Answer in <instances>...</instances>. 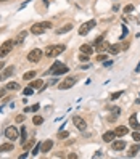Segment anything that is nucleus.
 Masks as SVG:
<instances>
[{
	"label": "nucleus",
	"instance_id": "obj_1",
	"mask_svg": "<svg viewBox=\"0 0 140 159\" xmlns=\"http://www.w3.org/2000/svg\"><path fill=\"white\" fill-rule=\"evenodd\" d=\"M47 29H52V23L50 21H44V23H39V24H34L31 28V32L32 34H44Z\"/></svg>",
	"mask_w": 140,
	"mask_h": 159
},
{
	"label": "nucleus",
	"instance_id": "obj_2",
	"mask_svg": "<svg viewBox=\"0 0 140 159\" xmlns=\"http://www.w3.org/2000/svg\"><path fill=\"white\" fill-rule=\"evenodd\" d=\"M68 73V66H64L63 63H53V66L50 68V74H53V76H61V74H66Z\"/></svg>",
	"mask_w": 140,
	"mask_h": 159
},
{
	"label": "nucleus",
	"instance_id": "obj_3",
	"mask_svg": "<svg viewBox=\"0 0 140 159\" xmlns=\"http://www.w3.org/2000/svg\"><path fill=\"white\" fill-rule=\"evenodd\" d=\"M64 50H66V48H64V45H52V47H49V48H47L45 55L49 56V58H55V56L61 55Z\"/></svg>",
	"mask_w": 140,
	"mask_h": 159
},
{
	"label": "nucleus",
	"instance_id": "obj_4",
	"mask_svg": "<svg viewBox=\"0 0 140 159\" xmlns=\"http://www.w3.org/2000/svg\"><path fill=\"white\" fill-rule=\"evenodd\" d=\"M15 47V42L13 40H5L3 44L0 45V58H3V56H7L8 53L11 52V48Z\"/></svg>",
	"mask_w": 140,
	"mask_h": 159
},
{
	"label": "nucleus",
	"instance_id": "obj_5",
	"mask_svg": "<svg viewBox=\"0 0 140 159\" xmlns=\"http://www.w3.org/2000/svg\"><path fill=\"white\" fill-rule=\"evenodd\" d=\"M95 24H97V21H95V19H90V21H87V23H84V24L79 28V34H81V35L89 34V31H92V29L95 28Z\"/></svg>",
	"mask_w": 140,
	"mask_h": 159
},
{
	"label": "nucleus",
	"instance_id": "obj_6",
	"mask_svg": "<svg viewBox=\"0 0 140 159\" xmlns=\"http://www.w3.org/2000/svg\"><path fill=\"white\" fill-rule=\"evenodd\" d=\"M76 77H73V76H68L66 79H63V82L60 84L58 85V88L60 90H68V88H71V87L74 85V84H76Z\"/></svg>",
	"mask_w": 140,
	"mask_h": 159
},
{
	"label": "nucleus",
	"instance_id": "obj_7",
	"mask_svg": "<svg viewBox=\"0 0 140 159\" xmlns=\"http://www.w3.org/2000/svg\"><path fill=\"white\" fill-rule=\"evenodd\" d=\"M40 58H42V50L40 48H34V50H31V52L28 53V59L31 63H37Z\"/></svg>",
	"mask_w": 140,
	"mask_h": 159
},
{
	"label": "nucleus",
	"instance_id": "obj_8",
	"mask_svg": "<svg viewBox=\"0 0 140 159\" xmlns=\"http://www.w3.org/2000/svg\"><path fill=\"white\" fill-rule=\"evenodd\" d=\"M5 137H7L8 140H16L18 137H19V132H18V129H16V127L10 125V127L5 129Z\"/></svg>",
	"mask_w": 140,
	"mask_h": 159
},
{
	"label": "nucleus",
	"instance_id": "obj_9",
	"mask_svg": "<svg viewBox=\"0 0 140 159\" xmlns=\"http://www.w3.org/2000/svg\"><path fill=\"white\" fill-rule=\"evenodd\" d=\"M73 124L76 125L79 130H82V132L87 129V124H85V121H84L82 118H79V116H74V118H73Z\"/></svg>",
	"mask_w": 140,
	"mask_h": 159
},
{
	"label": "nucleus",
	"instance_id": "obj_10",
	"mask_svg": "<svg viewBox=\"0 0 140 159\" xmlns=\"http://www.w3.org/2000/svg\"><path fill=\"white\" fill-rule=\"evenodd\" d=\"M52 148H53V140H45L40 145V153H49Z\"/></svg>",
	"mask_w": 140,
	"mask_h": 159
},
{
	"label": "nucleus",
	"instance_id": "obj_11",
	"mask_svg": "<svg viewBox=\"0 0 140 159\" xmlns=\"http://www.w3.org/2000/svg\"><path fill=\"white\" fill-rule=\"evenodd\" d=\"M129 125L134 129V130H140V122L137 121V114H132L129 118Z\"/></svg>",
	"mask_w": 140,
	"mask_h": 159
},
{
	"label": "nucleus",
	"instance_id": "obj_12",
	"mask_svg": "<svg viewBox=\"0 0 140 159\" xmlns=\"http://www.w3.org/2000/svg\"><path fill=\"white\" fill-rule=\"evenodd\" d=\"M129 132V127H126V125H119V127H116L114 129V133H116V137H124V135Z\"/></svg>",
	"mask_w": 140,
	"mask_h": 159
},
{
	"label": "nucleus",
	"instance_id": "obj_13",
	"mask_svg": "<svg viewBox=\"0 0 140 159\" xmlns=\"http://www.w3.org/2000/svg\"><path fill=\"white\" fill-rule=\"evenodd\" d=\"M111 146H113L114 151H121V149L126 148V142H124V140H116V142H113Z\"/></svg>",
	"mask_w": 140,
	"mask_h": 159
},
{
	"label": "nucleus",
	"instance_id": "obj_14",
	"mask_svg": "<svg viewBox=\"0 0 140 159\" xmlns=\"http://www.w3.org/2000/svg\"><path fill=\"white\" fill-rule=\"evenodd\" d=\"M114 138H116L114 130H110V132H105V133H103V142H106V143H111Z\"/></svg>",
	"mask_w": 140,
	"mask_h": 159
},
{
	"label": "nucleus",
	"instance_id": "obj_15",
	"mask_svg": "<svg viewBox=\"0 0 140 159\" xmlns=\"http://www.w3.org/2000/svg\"><path fill=\"white\" fill-rule=\"evenodd\" d=\"M81 53H84V55H89V56H90L92 53H94V47H92V45H89V44L81 45Z\"/></svg>",
	"mask_w": 140,
	"mask_h": 159
},
{
	"label": "nucleus",
	"instance_id": "obj_16",
	"mask_svg": "<svg viewBox=\"0 0 140 159\" xmlns=\"http://www.w3.org/2000/svg\"><path fill=\"white\" fill-rule=\"evenodd\" d=\"M97 50L100 53H103L105 50H110V44H108V42H105V40H100L97 44Z\"/></svg>",
	"mask_w": 140,
	"mask_h": 159
},
{
	"label": "nucleus",
	"instance_id": "obj_17",
	"mask_svg": "<svg viewBox=\"0 0 140 159\" xmlns=\"http://www.w3.org/2000/svg\"><path fill=\"white\" fill-rule=\"evenodd\" d=\"M13 73H15V68H13V66H10V68H7V69L3 71V73L0 74V80L7 79V77H8V76H11V74H13Z\"/></svg>",
	"mask_w": 140,
	"mask_h": 159
},
{
	"label": "nucleus",
	"instance_id": "obj_18",
	"mask_svg": "<svg viewBox=\"0 0 140 159\" xmlns=\"http://www.w3.org/2000/svg\"><path fill=\"white\" fill-rule=\"evenodd\" d=\"M42 85H44V82L40 79H35V80H32L31 82V85L29 87H32V88H37V90H42Z\"/></svg>",
	"mask_w": 140,
	"mask_h": 159
},
{
	"label": "nucleus",
	"instance_id": "obj_19",
	"mask_svg": "<svg viewBox=\"0 0 140 159\" xmlns=\"http://www.w3.org/2000/svg\"><path fill=\"white\" fill-rule=\"evenodd\" d=\"M111 55H118L119 52H121V45L116 44V45H110V50H108Z\"/></svg>",
	"mask_w": 140,
	"mask_h": 159
},
{
	"label": "nucleus",
	"instance_id": "obj_20",
	"mask_svg": "<svg viewBox=\"0 0 140 159\" xmlns=\"http://www.w3.org/2000/svg\"><path fill=\"white\" fill-rule=\"evenodd\" d=\"M11 149H13V143H3V145H0V153L11 151Z\"/></svg>",
	"mask_w": 140,
	"mask_h": 159
},
{
	"label": "nucleus",
	"instance_id": "obj_21",
	"mask_svg": "<svg viewBox=\"0 0 140 159\" xmlns=\"http://www.w3.org/2000/svg\"><path fill=\"white\" fill-rule=\"evenodd\" d=\"M71 29H73V24H66V26H63V28L56 29V34H64V32H69Z\"/></svg>",
	"mask_w": 140,
	"mask_h": 159
},
{
	"label": "nucleus",
	"instance_id": "obj_22",
	"mask_svg": "<svg viewBox=\"0 0 140 159\" xmlns=\"http://www.w3.org/2000/svg\"><path fill=\"white\" fill-rule=\"evenodd\" d=\"M26 35H28V31H23V32H19V34H18V39H16V42H15V44H23V40H24L26 39Z\"/></svg>",
	"mask_w": 140,
	"mask_h": 159
},
{
	"label": "nucleus",
	"instance_id": "obj_23",
	"mask_svg": "<svg viewBox=\"0 0 140 159\" xmlns=\"http://www.w3.org/2000/svg\"><path fill=\"white\" fill-rule=\"evenodd\" d=\"M34 77H35V71H28V73H24L23 79H24V80H32Z\"/></svg>",
	"mask_w": 140,
	"mask_h": 159
},
{
	"label": "nucleus",
	"instance_id": "obj_24",
	"mask_svg": "<svg viewBox=\"0 0 140 159\" xmlns=\"http://www.w3.org/2000/svg\"><path fill=\"white\" fill-rule=\"evenodd\" d=\"M19 88V84L18 82H8L7 84V90H18Z\"/></svg>",
	"mask_w": 140,
	"mask_h": 159
},
{
	"label": "nucleus",
	"instance_id": "obj_25",
	"mask_svg": "<svg viewBox=\"0 0 140 159\" xmlns=\"http://www.w3.org/2000/svg\"><path fill=\"white\" fill-rule=\"evenodd\" d=\"M139 151H140V145H134L132 148L129 149V156H135Z\"/></svg>",
	"mask_w": 140,
	"mask_h": 159
},
{
	"label": "nucleus",
	"instance_id": "obj_26",
	"mask_svg": "<svg viewBox=\"0 0 140 159\" xmlns=\"http://www.w3.org/2000/svg\"><path fill=\"white\" fill-rule=\"evenodd\" d=\"M32 122H34V125H40L44 122V119L40 118V116H34V118H32Z\"/></svg>",
	"mask_w": 140,
	"mask_h": 159
},
{
	"label": "nucleus",
	"instance_id": "obj_27",
	"mask_svg": "<svg viewBox=\"0 0 140 159\" xmlns=\"http://www.w3.org/2000/svg\"><path fill=\"white\" fill-rule=\"evenodd\" d=\"M34 145V140H29V142H24V145H23V148L24 149H29L31 146Z\"/></svg>",
	"mask_w": 140,
	"mask_h": 159
},
{
	"label": "nucleus",
	"instance_id": "obj_28",
	"mask_svg": "<svg viewBox=\"0 0 140 159\" xmlns=\"http://www.w3.org/2000/svg\"><path fill=\"white\" fill-rule=\"evenodd\" d=\"M32 93H34V88H32V87L24 88V95H26V97H29V95H32Z\"/></svg>",
	"mask_w": 140,
	"mask_h": 159
},
{
	"label": "nucleus",
	"instance_id": "obj_29",
	"mask_svg": "<svg viewBox=\"0 0 140 159\" xmlns=\"http://www.w3.org/2000/svg\"><path fill=\"white\" fill-rule=\"evenodd\" d=\"M21 145H24V140H26V129L24 127H21Z\"/></svg>",
	"mask_w": 140,
	"mask_h": 159
},
{
	"label": "nucleus",
	"instance_id": "obj_30",
	"mask_svg": "<svg viewBox=\"0 0 140 159\" xmlns=\"http://www.w3.org/2000/svg\"><path fill=\"white\" fill-rule=\"evenodd\" d=\"M39 151H40V145L37 143V145L34 146V149H32V156H37V153H39Z\"/></svg>",
	"mask_w": 140,
	"mask_h": 159
},
{
	"label": "nucleus",
	"instance_id": "obj_31",
	"mask_svg": "<svg viewBox=\"0 0 140 159\" xmlns=\"http://www.w3.org/2000/svg\"><path fill=\"white\" fill-rule=\"evenodd\" d=\"M121 95H123V92H116V93H113V95H111V100H113V101L118 100V98L121 97Z\"/></svg>",
	"mask_w": 140,
	"mask_h": 159
},
{
	"label": "nucleus",
	"instance_id": "obj_32",
	"mask_svg": "<svg viewBox=\"0 0 140 159\" xmlns=\"http://www.w3.org/2000/svg\"><path fill=\"white\" fill-rule=\"evenodd\" d=\"M124 11H126V13H130V11H134V5H126V7H124Z\"/></svg>",
	"mask_w": 140,
	"mask_h": 159
},
{
	"label": "nucleus",
	"instance_id": "obj_33",
	"mask_svg": "<svg viewBox=\"0 0 140 159\" xmlns=\"http://www.w3.org/2000/svg\"><path fill=\"white\" fill-rule=\"evenodd\" d=\"M132 138L135 140V142H140V133H139V132H134V133H132Z\"/></svg>",
	"mask_w": 140,
	"mask_h": 159
},
{
	"label": "nucleus",
	"instance_id": "obj_34",
	"mask_svg": "<svg viewBox=\"0 0 140 159\" xmlns=\"http://www.w3.org/2000/svg\"><path fill=\"white\" fill-rule=\"evenodd\" d=\"M126 35H127V28L123 24V34H121V39H126Z\"/></svg>",
	"mask_w": 140,
	"mask_h": 159
},
{
	"label": "nucleus",
	"instance_id": "obj_35",
	"mask_svg": "<svg viewBox=\"0 0 140 159\" xmlns=\"http://www.w3.org/2000/svg\"><path fill=\"white\" fill-rule=\"evenodd\" d=\"M68 135H69L68 132H60L58 137H60V138H68Z\"/></svg>",
	"mask_w": 140,
	"mask_h": 159
},
{
	"label": "nucleus",
	"instance_id": "obj_36",
	"mask_svg": "<svg viewBox=\"0 0 140 159\" xmlns=\"http://www.w3.org/2000/svg\"><path fill=\"white\" fill-rule=\"evenodd\" d=\"M97 59H98V61H103V59H106V55H105V53H100V55L97 56Z\"/></svg>",
	"mask_w": 140,
	"mask_h": 159
},
{
	"label": "nucleus",
	"instance_id": "obj_37",
	"mask_svg": "<svg viewBox=\"0 0 140 159\" xmlns=\"http://www.w3.org/2000/svg\"><path fill=\"white\" fill-rule=\"evenodd\" d=\"M79 59H81V61H89V55H84V53H82V55L79 56Z\"/></svg>",
	"mask_w": 140,
	"mask_h": 159
},
{
	"label": "nucleus",
	"instance_id": "obj_38",
	"mask_svg": "<svg viewBox=\"0 0 140 159\" xmlns=\"http://www.w3.org/2000/svg\"><path fill=\"white\" fill-rule=\"evenodd\" d=\"M5 93H7V87H5V88H0V98H3Z\"/></svg>",
	"mask_w": 140,
	"mask_h": 159
},
{
	"label": "nucleus",
	"instance_id": "obj_39",
	"mask_svg": "<svg viewBox=\"0 0 140 159\" xmlns=\"http://www.w3.org/2000/svg\"><path fill=\"white\" fill-rule=\"evenodd\" d=\"M23 121H24V116H23V114L16 116V122H23Z\"/></svg>",
	"mask_w": 140,
	"mask_h": 159
},
{
	"label": "nucleus",
	"instance_id": "obj_40",
	"mask_svg": "<svg viewBox=\"0 0 140 159\" xmlns=\"http://www.w3.org/2000/svg\"><path fill=\"white\" fill-rule=\"evenodd\" d=\"M111 111L114 113V116H119V111L121 109H119V108H111Z\"/></svg>",
	"mask_w": 140,
	"mask_h": 159
},
{
	"label": "nucleus",
	"instance_id": "obj_41",
	"mask_svg": "<svg viewBox=\"0 0 140 159\" xmlns=\"http://www.w3.org/2000/svg\"><path fill=\"white\" fill-rule=\"evenodd\" d=\"M68 158H69V159H76V158H77V154H74V153H71V154H68Z\"/></svg>",
	"mask_w": 140,
	"mask_h": 159
},
{
	"label": "nucleus",
	"instance_id": "obj_42",
	"mask_svg": "<svg viewBox=\"0 0 140 159\" xmlns=\"http://www.w3.org/2000/svg\"><path fill=\"white\" fill-rule=\"evenodd\" d=\"M39 109V104H34V106H31V111H37Z\"/></svg>",
	"mask_w": 140,
	"mask_h": 159
},
{
	"label": "nucleus",
	"instance_id": "obj_43",
	"mask_svg": "<svg viewBox=\"0 0 140 159\" xmlns=\"http://www.w3.org/2000/svg\"><path fill=\"white\" fill-rule=\"evenodd\" d=\"M100 156H102V151H97V153L94 154V158H100Z\"/></svg>",
	"mask_w": 140,
	"mask_h": 159
},
{
	"label": "nucleus",
	"instance_id": "obj_44",
	"mask_svg": "<svg viewBox=\"0 0 140 159\" xmlns=\"http://www.w3.org/2000/svg\"><path fill=\"white\" fill-rule=\"evenodd\" d=\"M3 66H5L3 63H0V69H3Z\"/></svg>",
	"mask_w": 140,
	"mask_h": 159
},
{
	"label": "nucleus",
	"instance_id": "obj_45",
	"mask_svg": "<svg viewBox=\"0 0 140 159\" xmlns=\"http://www.w3.org/2000/svg\"><path fill=\"white\" fill-rule=\"evenodd\" d=\"M0 2H7V0H0Z\"/></svg>",
	"mask_w": 140,
	"mask_h": 159
}]
</instances>
